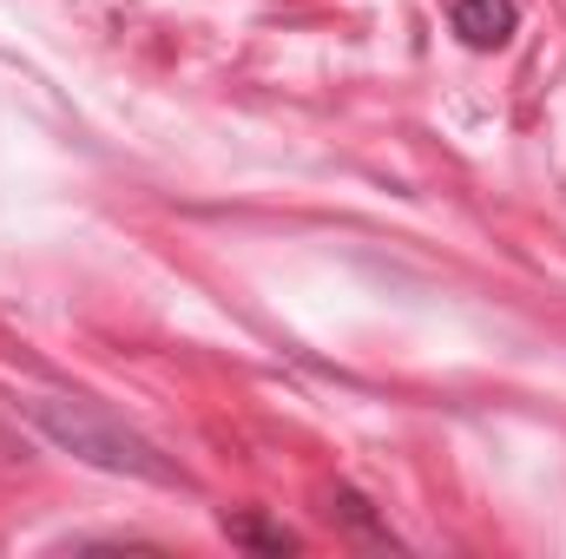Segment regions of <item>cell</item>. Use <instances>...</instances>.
Masks as SVG:
<instances>
[{"label":"cell","instance_id":"obj_1","mask_svg":"<svg viewBox=\"0 0 566 559\" xmlns=\"http://www.w3.org/2000/svg\"><path fill=\"white\" fill-rule=\"evenodd\" d=\"M20 415L33 421L53 447L80 454L86 467H106V474H133V481L178 487V467L145 441L139 428H126L119 415H106V409H93V402H73V395H20Z\"/></svg>","mask_w":566,"mask_h":559},{"label":"cell","instance_id":"obj_2","mask_svg":"<svg viewBox=\"0 0 566 559\" xmlns=\"http://www.w3.org/2000/svg\"><path fill=\"white\" fill-rule=\"evenodd\" d=\"M454 33H461V46H474V53H494V46H507L514 40V27H521V7L514 0H454Z\"/></svg>","mask_w":566,"mask_h":559},{"label":"cell","instance_id":"obj_3","mask_svg":"<svg viewBox=\"0 0 566 559\" xmlns=\"http://www.w3.org/2000/svg\"><path fill=\"white\" fill-rule=\"evenodd\" d=\"M329 514H336L356 540H369V547H402V540L389 534V520L369 507V494H356V487H336V494H329Z\"/></svg>","mask_w":566,"mask_h":559},{"label":"cell","instance_id":"obj_4","mask_svg":"<svg viewBox=\"0 0 566 559\" xmlns=\"http://www.w3.org/2000/svg\"><path fill=\"white\" fill-rule=\"evenodd\" d=\"M224 534H231L238 547H258V553H296V547H303L290 527H271V520H258V514H224Z\"/></svg>","mask_w":566,"mask_h":559}]
</instances>
